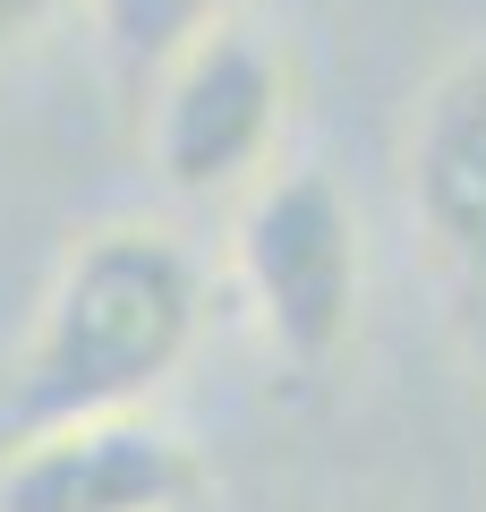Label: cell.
Wrapping results in <instances>:
<instances>
[{
    "mask_svg": "<svg viewBox=\"0 0 486 512\" xmlns=\"http://www.w3.org/2000/svg\"><path fill=\"white\" fill-rule=\"evenodd\" d=\"M214 325V265L171 222H94L69 239L9 367V427L154 410Z\"/></svg>",
    "mask_w": 486,
    "mask_h": 512,
    "instance_id": "1",
    "label": "cell"
},
{
    "mask_svg": "<svg viewBox=\"0 0 486 512\" xmlns=\"http://www.w3.org/2000/svg\"><path fill=\"white\" fill-rule=\"evenodd\" d=\"M222 274H231L256 342L299 376H324L350 350L367 308V239L342 180L316 163H273L248 197H231Z\"/></svg>",
    "mask_w": 486,
    "mask_h": 512,
    "instance_id": "2",
    "label": "cell"
},
{
    "mask_svg": "<svg viewBox=\"0 0 486 512\" xmlns=\"http://www.w3.org/2000/svg\"><path fill=\"white\" fill-rule=\"evenodd\" d=\"M282 128H290V60L239 9L154 69L145 163L171 197L231 205L282 163Z\"/></svg>",
    "mask_w": 486,
    "mask_h": 512,
    "instance_id": "3",
    "label": "cell"
},
{
    "mask_svg": "<svg viewBox=\"0 0 486 512\" xmlns=\"http://www.w3.org/2000/svg\"><path fill=\"white\" fill-rule=\"evenodd\" d=\"M205 461L162 410L35 419L0 444V512H188Z\"/></svg>",
    "mask_w": 486,
    "mask_h": 512,
    "instance_id": "4",
    "label": "cell"
},
{
    "mask_svg": "<svg viewBox=\"0 0 486 512\" xmlns=\"http://www.w3.org/2000/svg\"><path fill=\"white\" fill-rule=\"evenodd\" d=\"M401 197L427 256L469 299H486V43L452 52L427 77L401 146Z\"/></svg>",
    "mask_w": 486,
    "mask_h": 512,
    "instance_id": "5",
    "label": "cell"
},
{
    "mask_svg": "<svg viewBox=\"0 0 486 512\" xmlns=\"http://www.w3.org/2000/svg\"><path fill=\"white\" fill-rule=\"evenodd\" d=\"M239 9H248V0H86V26L103 35V52L120 60V69L154 77L180 43H197L205 26L239 18Z\"/></svg>",
    "mask_w": 486,
    "mask_h": 512,
    "instance_id": "6",
    "label": "cell"
},
{
    "mask_svg": "<svg viewBox=\"0 0 486 512\" xmlns=\"http://www.w3.org/2000/svg\"><path fill=\"white\" fill-rule=\"evenodd\" d=\"M60 9H69V0H0V69H9L18 52H35L43 26H52Z\"/></svg>",
    "mask_w": 486,
    "mask_h": 512,
    "instance_id": "7",
    "label": "cell"
}]
</instances>
